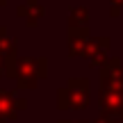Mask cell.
Segmentation results:
<instances>
[{
	"mask_svg": "<svg viewBox=\"0 0 123 123\" xmlns=\"http://www.w3.org/2000/svg\"><path fill=\"white\" fill-rule=\"evenodd\" d=\"M5 37H7V27L0 25V39H5Z\"/></svg>",
	"mask_w": 123,
	"mask_h": 123,
	"instance_id": "14",
	"label": "cell"
},
{
	"mask_svg": "<svg viewBox=\"0 0 123 123\" xmlns=\"http://www.w3.org/2000/svg\"><path fill=\"white\" fill-rule=\"evenodd\" d=\"M43 14H46V9H43V5H41L39 0H25V2H21L16 7V16L21 18V21H25L30 27L39 25Z\"/></svg>",
	"mask_w": 123,
	"mask_h": 123,
	"instance_id": "7",
	"label": "cell"
},
{
	"mask_svg": "<svg viewBox=\"0 0 123 123\" xmlns=\"http://www.w3.org/2000/svg\"><path fill=\"white\" fill-rule=\"evenodd\" d=\"M18 57V41L12 37L0 39V78H12L14 75V62Z\"/></svg>",
	"mask_w": 123,
	"mask_h": 123,
	"instance_id": "5",
	"label": "cell"
},
{
	"mask_svg": "<svg viewBox=\"0 0 123 123\" xmlns=\"http://www.w3.org/2000/svg\"><path fill=\"white\" fill-rule=\"evenodd\" d=\"M121 121H123V112H121Z\"/></svg>",
	"mask_w": 123,
	"mask_h": 123,
	"instance_id": "16",
	"label": "cell"
},
{
	"mask_svg": "<svg viewBox=\"0 0 123 123\" xmlns=\"http://www.w3.org/2000/svg\"><path fill=\"white\" fill-rule=\"evenodd\" d=\"M98 103L103 114H121L123 112V91L98 89Z\"/></svg>",
	"mask_w": 123,
	"mask_h": 123,
	"instance_id": "8",
	"label": "cell"
},
{
	"mask_svg": "<svg viewBox=\"0 0 123 123\" xmlns=\"http://www.w3.org/2000/svg\"><path fill=\"white\" fill-rule=\"evenodd\" d=\"M93 123H123V121H121V114H103L100 112V116Z\"/></svg>",
	"mask_w": 123,
	"mask_h": 123,
	"instance_id": "11",
	"label": "cell"
},
{
	"mask_svg": "<svg viewBox=\"0 0 123 123\" xmlns=\"http://www.w3.org/2000/svg\"><path fill=\"white\" fill-rule=\"evenodd\" d=\"M89 30L87 25L84 27H68V34H66V43H68V57L75 59V57H82V50L89 41Z\"/></svg>",
	"mask_w": 123,
	"mask_h": 123,
	"instance_id": "9",
	"label": "cell"
},
{
	"mask_svg": "<svg viewBox=\"0 0 123 123\" xmlns=\"http://www.w3.org/2000/svg\"><path fill=\"white\" fill-rule=\"evenodd\" d=\"M98 68H100V89L123 91V66L119 57H107Z\"/></svg>",
	"mask_w": 123,
	"mask_h": 123,
	"instance_id": "3",
	"label": "cell"
},
{
	"mask_svg": "<svg viewBox=\"0 0 123 123\" xmlns=\"http://www.w3.org/2000/svg\"><path fill=\"white\" fill-rule=\"evenodd\" d=\"M87 23H89V9L87 7H71L68 27H84Z\"/></svg>",
	"mask_w": 123,
	"mask_h": 123,
	"instance_id": "10",
	"label": "cell"
},
{
	"mask_svg": "<svg viewBox=\"0 0 123 123\" xmlns=\"http://www.w3.org/2000/svg\"><path fill=\"white\" fill-rule=\"evenodd\" d=\"M27 110V100L21 96H16V91H7L0 89V116L5 121H14L18 116V112Z\"/></svg>",
	"mask_w": 123,
	"mask_h": 123,
	"instance_id": "6",
	"label": "cell"
},
{
	"mask_svg": "<svg viewBox=\"0 0 123 123\" xmlns=\"http://www.w3.org/2000/svg\"><path fill=\"white\" fill-rule=\"evenodd\" d=\"M57 123H93V121H68V119H62Z\"/></svg>",
	"mask_w": 123,
	"mask_h": 123,
	"instance_id": "13",
	"label": "cell"
},
{
	"mask_svg": "<svg viewBox=\"0 0 123 123\" xmlns=\"http://www.w3.org/2000/svg\"><path fill=\"white\" fill-rule=\"evenodd\" d=\"M9 2V0H0V7H5V5H7Z\"/></svg>",
	"mask_w": 123,
	"mask_h": 123,
	"instance_id": "15",
	"label": "cell"
},
{
	"mask_svg": "<svg viewBox=\"0 0 123 123\" xmlns=\"http://www.w3.org/2000/svg\"><path fill=\"white\" fill-rule=\"evenodd\" d=\"M89 87H91V82L87 78H68L66 87H62L57 91V107L62 112L87 110L89 107Z\"/></svg>",
	"mask_w": 123,
	"mask_h": 123,
	"instance_id": "2",
	"label": "cell"
},
{
	"mask_svg": "<svg viewBox=\"0 0 123 123\" xmlns=\"http://www.w3.org/2000/svg\"><path fill=\"white\" fill-rule=\"evenodd\" d=\"M110 48H112V39L110 37H89L87 46L82 50V57H87L89 66H100L103 62L110 57Z\"/></svg>",
	"mask_w": 123,
	"mask_h": 123,
	"instance_id": "4",
	"label": "cell"
},
{
	"mask_svg": "<svg viewBox=\"0 0 123 123\" xmlns=\"http://www.w3.org/2000/svg\"><path fill=\"white\" fill-rule=\"evenodd\" d=\"M121 12H123V0H110V16L119 18Z\"/></svg>",
	"mask_w": 123,
	"mask_h": 123,
	"instance_id": "12",
	"label": "cell"
},
{
	"mask_svg": "<svg viewBox=\"0 0 123 123\" xmlns=\"http://www.w3.org/2000/svg\"><path fill=\"white\" fill-rule=\"evenodd\" d=\"M48 78V59L46 57H16L14 62V75L16 91L23 89H37L41 80Z\"/></svg>",
	"mask_w": 123,
	"mask_h": 123,
	"instance_id": "1",
	"label": "cell"
}]
</instances>
